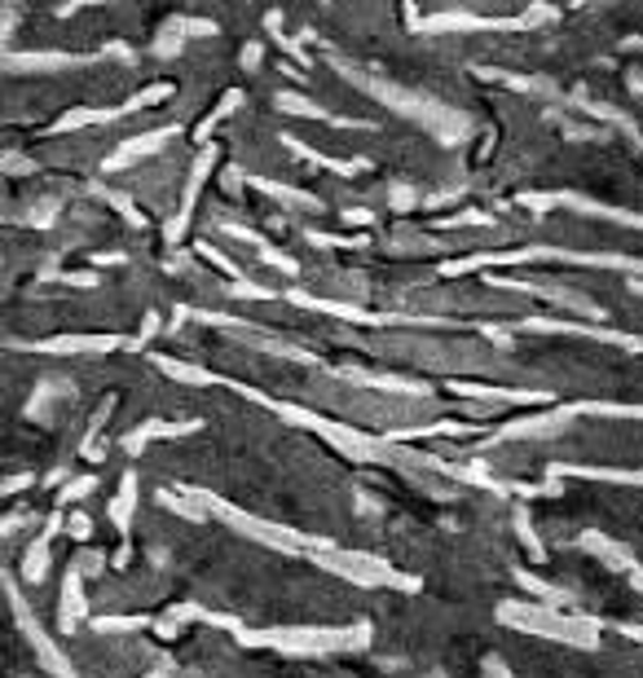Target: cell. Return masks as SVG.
Returning <instances> with one entry per match:
<instances>
[{
  "instance_id": "obj_3",
  "label": "cell",
  "mask_w": 643,
  "mask_h": 678,
  "mask_svg": "<svg viewBox=\"0 0 643 678\" xmlns=\"http://www.w3.org/2000/svg\"><path fill=\"white\" fill-rule=\"evenodd\" d=\"M564 471H573V476H591V480H626V485H643V471H604V467H564V462H555V467H551V476H564Z\"/></svg>"
},
{
  "instance_id": "obj_5",
  "label": "cell",
  "mask_w": 643,
  "mask_h": 678,
  "mask_svg": "<svg viewBox=\"0 0 643 678\" xmlns=\"http://www.w3.org/2000/svg\"><path fill=\"white\" fill-rule=\"evenodd\" d=\"M631 287H635V291H640V296H643V282H631Z\"/></svg>"
},
{
  "instance_id": "obj_4",
  "label": "cell",
  "mask_w": 643,
  "mask_h": 678,
  "mask_svg": "<svg viewBox=\"0 0 643 678\" xmlns=\"http://www.w3.org/2000/svg\"><path fill=\"white\" fill-rule=\"evenodd\" d=\"M71 534H76V538H89V520H84V516H76V520H71Z\"/></svg>"
},
{
  "instance_id": "obj_2",
  "label": "cell",
  "mask_w": 643,
  "mask_h": 678,
  "mask_svg": "<svg viewBox=\"0 0 643 678\" xmlns=\"http://www.w3.org/2000/svg\"><path fill=\"white\" fill-rule=\"evenodd\" d=\"M13 608H18V621H22V630H27V639H31V644H36V652L44 657V666H49V670H53V675H58V678H76V670H71V666L62 661V652H58V648H53V644L44 639V630H40V626L31 621V612H27V604H22L18 595H13Z\"/></svg>"
},
{
  "instance_id": "obj_1",
  "label": "cell",
  "mask_w": 643,
  "mask_h": 678,
  "mask_svg": "<svg viewBox=\"0 0 643 678\" xmlns=\"http://www.w3.org/2000/svg\"><path fill=\"white\" fill-rule=\"evenodd\" d=\"M529 256H555V260L609 265V269H631V273H643V260H631V256H573V251H551V247H529V251H515V256H476V260L450 265V273H459V269H481V265H512V260H529Z\"/></svg>"
}]
</instances>
